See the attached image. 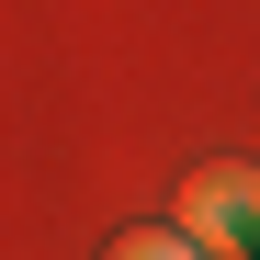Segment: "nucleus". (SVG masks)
<instances>
[{"mask_svg": "<svg viewBox=\"0 0 260 260\" xmlns=\"http://www.w3.org/2000/svg\"><path fill=\"white\" fill-rule=\"evenodd\" d=\"M181 238H204V249H226V238H260V170H238V158L192 170V192H181Z\"/></svg>", "mask_w": 260, "mask_h": 260, "instance_id": "obj_1", "label": "nucleus"}, {"mask_svg": "<svg viewBox=\"0 0 260 260\" xmlns=\"http://www.w3.org/2000/svg\"><path fill=\"white\" fill-rule=\"evenodd\" d=\"M102 260H215L204 238H181V226H136V238H113Z\"/></svg>", "mask_w": 260, "mask_h": 260, "instance_id": "obj_2", "label": "nucleus"}]
</instances>
